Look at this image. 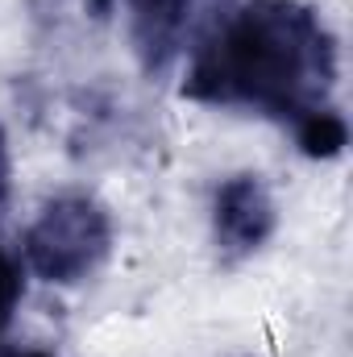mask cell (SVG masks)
I'll return each mask as SVG.
<instances>
[{"label":"cell","mask_w":353,"mask_h":357,"mask_svg":"<svg viewBox=\"0 0 353 357\" xmlns=\"http://www.w3.org/2000/svg\"><path fill=\"white\" fill-rule=\"evenodd\" d=\"M337 42L303 0H216L195 38L183 96L212 108H246L291 129L333 104Z\"/></svg>","instance_id":"6da1fadb"},{"label":"cell","mask_w":353,"mask_h":357,"mask_svg":"<svg viewBox=\"0 0 353 357\" xmlns=\"http://www.w3.org/2000/svg\"><path fill=\"white\" fill-rule=\"evenodd\" d=\"M112 250V216L88 191H63L46 199L21 237L29 274L54 287H75L104 266Z\"/></svg>","instance_id":"7a4b0ae2"},{"label":"cell","mask_w":353,"mask_h":357,"mask_svg":"<svg viewBox=\"0 0 353 357\" xmlns=\"http://www.w3.org/2000/svg\"><path fill=\"white\" fill-rule=\"evenodd\" d=\"M278 208L258 175H229L212 195V237L225 258H250L274 237Z\"/></svg>","instance_id":"3957f363"},{"label":"cell","mask_w":353,"mask_h":357,"mask_svg":"<svg viewBox=\"0 0 353 357\" xmlns=\"http://www.w3.org/2000/svg\"><path fill=\"white\" fill-rule=\"evenodd\" d=\"M195 0H129V42L146 75L171 71L187 46Z\"/></svg>","instance_id":"277c9868"},{"label":"cell","mask_w":353,"mask_h":357,"mask_svg":"<svg viewBox=\"0 0 353 357\" xmlns=\"http://www.w3.org/2000/svg\"><path fill=\"white\" fill-rule=\"evenodd\" d=\"M21 295H25V278H21V266H17V262L8 258V250L0 245V337H4V328L13 324V312H17Z\"/></svg>","instance_id":"5b68a950"},{"label":"cell","mask_w":353,"mask_h":357,"mask_svg":"<svg viewBox=\"0 0 353 357\" xmlns=\"http://www.w3.org/2000/svg\"><path fill=\"white\" fill-rule=\"evenodd\" d=\"M0 357H54V354L38 349V345H0Z\"/></svg>","instance_id":"8992f818"},{"label":"cell","mask_w":353,"mask_h":357,"mask_svg":"<svg viewBox=\"0 0 353 357\" xmlns=\"http://www.w3.org/2000/svg\"><path fill=\"white\" fill-rule=\"evenodd\" d=\"M8 191V142H4V129H0V199Z\"/></svg>","instance_id":"52a82bcc"},{"label":"cell","mask_w":353,"mask_h":357,"mask_svg":"<svg viewBox=\"0 0 353 357\" xmlns=\"http://www.w3.org/2000/svg\"><path fill=\"white\" fill-rule=\"evenodd\" d=\"M112 4H117V0H84V8H88L91 17H108V13H112Z\"/></svg>","instance_id":"ba28073f"}]
</instances>
